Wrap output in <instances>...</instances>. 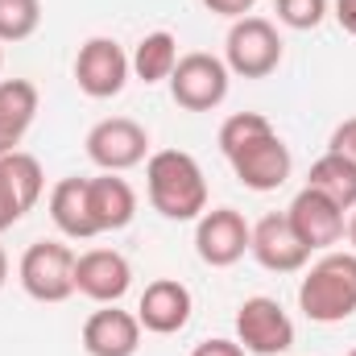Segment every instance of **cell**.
Here are the masks:
<instances>
[{
	"label": "cell",
	"instance_id": "cell-1",
	"mask_svg": "<svg viewBox=\"0 0 356 356\" xmlns=\"http://www.w3.org/2000/svg\"><path fill=\"white\" fill-rule=\"evenodd\" d=\"M220 154L228 158L232 175L257 195L277 191L294 170L290 145L277 137V129L261 112H232L220 124Z\"/></svg>",
	"mask_w": 356,
	"mask_h": 356
},
{
	"label": "cell",
	"instance_id": "cell-2",
	"mask_svg": "<svg viewBox=\"0 0 356 356\" xmlns=\"http://www.w3.org/2000/svg\"><path fill=\"white\" fill-rule=\"evenodd\" d=\"M145 191L149 207L162 220L191 224L207 211V178L186 149H158L145 158Z\"/></svg>",
	"mask_w": 356,
	"mask_h": 356
},
{
	"label": "cell",
	"instance_id": "cell-3",
	"mask_svg": "<svg viewBox=\"0 0 356 356\" xmlns=\"http://www.w3.org/2000/svg\"><path fill=\"white\" fill-rule=\"evenodd\" d=\"M298 311L311 323H344L356 315V253H323L298 282Z\"/></svg>",
	"mask_w": 356,
	"mask_h": 356
},
{
	"label": "cell",
	"instance_id": "cell-4",
	"mask_svg": "<svg viewBox=\"0 0 356 356\" xmlns=\"http://www.w3.org/2000/svg\"><path fill=\"white\" fill-rule=\"evenodd\" d=\"M75 257L79 253L63 241H33L17 266L21 290L33 302H67L75 294Z\"/></svg>",
	"mask_w": 356,
	"mask_h": 356
},
{
	"label": "cell",
	"instance_id": "cell-5",
	"mask_svg": "<svg viewBox=\"0 0 356 356\" xmlns=\"http://www.w3.org/2000/svg\"><path fill=\"white\" fill-rule=\"evenodd\" d=\"M224 63L241 79H266L282 67V33L266 17H241L232 21L224 38Z\"/></svg>",
	"mask_w": 356,
	"mask_h": 356
},
{
	"label": "cell",
	"instance_id": "cell-6",
	"mask_svg": "<svg viewBox=\"0 0 356 356\" xmlns=\"http://www.w3.org/2000/svg\"><path fill=\"white\" fill-rule=\"evenodd\" d=\"M228 83H232L228 63L216 58V54L195 50V54L178 58L175 75H170V95L186 112H211V108H220L228 99Z\"/></svg>",
	"mask_w": 356,
	"mask_h": 356
},
{
	"label": "cell",
	"instance_id": "cell-7",
	"mask_svg": "<svg viewBox=\"0 0 356 356\" xmlns=\"http://www.w3.org/2000/svg\"><path fill=\"white\" fill-rule=\"evenodd\" d=\"M236 344L249 356H282L294 348V319L282 311L277 298L253 294L236 311Z\"/></svg>",
	"mask_w": 356,
	"mask_h": 356
},
{
	"label": "cell",
	"instance_id": "cell-8",
	"mask_svg": "<svg viewBox=\"0 0 356 356\" xmlns=\"http://www.w3.org/2000/svg\"><path fill=\"white\" fill-rule=\"evenodd\" d=\"M83 145H88V158L104 175H124L149 158V133L133 116H108V120L91 124Z\"/></svg>",
	"mask_w": 356,
	"mask_h": 356
},
{
	"label": "cell",
	"instance_id": "cell-9",
	"mask_svg": "<svg viewBox=\"0 0 356 356\" xmlns=\"http://www.w3.org/2000/svg\"><path fill=\"white\" fill-rule=\"evenodd\" d=\"M249 241H253V224L236 207H211L195 220V253L211 269L236 266L249 253Z\"/></svg>",
	"mask_w": 356,
	"mask_h": 356
},
{
	"label": "cell",
	"instance_id": "cell-10",
	"mask_svg": "<svg viewBox=\"0 0 356 356\" xmlns=\"http://www.w3.org/2000/svg\"><path fill=\"white\" fill-rule=\"evenodd\" d=\"M133 67L116 38H88L75 54V83L88 99H112L129 83Z\"/></svg>",
	"mask_w": 356,
	"mask_h": 356
},
{
	"label": "cell",
	"instance_id": "cell-11",
	"mask_svg": "<svg viewBox=\"0 0 356 356\" xmlns=\"http://www.w3.org/2000/svg\"><path fill=\"white\" fill-rule=\"evenodd\" d=\"M46 191V175H42V162L25 149H13L0 158V232H8L13 224H21L33 203L42 199Z\"/></svg>",
	"mask_w": 356,
	"mask_h": 356
},
{
	"label": "cell",
	"instance_id": "cell-12",
	"mask_svg": "<svg viewBox=\"0 0 356 356\" xmlns=\"http://www.w3.org/2000/svg\"><path fill=\"white\" fill-rule=\"evenodd\" d=\"M129 286H133V266H129L124 253L88 249V253L75 257V290L83 298H91V302L112 307V302H120L129 294Z\"/></svg>",
	"mask_w": 356,
	"mask_h": 356
},
{
	"label": "cell",
	"instance_id": "cell-13",
	"mask_svg": "<svg viewBox=\"0 0 356 356\" xmlns=\"http://www.w3.org/2000/svg\"><path fill=\"white\" fill-rule=\"evenodd\" d=\"M249 253L257 257V266L269 273H298V269L311 261V249L298 241V232L290 228L286 211H269L253 224V241H249Z\"/></svg>",
	"mask_w": 356,
	"mask_h": 356
},
{
	"label": "cell",
	"instance_id": "cell-14",
	"mask_svg": "<svg viewBox=\"0 0 356 356\" xmlns=\"http://www.w3.org/2000/svg\"><path fill=\"white\" fill-rule=\"evenodd\" d=\"M286 220H290V228L298 232V241H302L311 253L332 249V245H340V236H344V211H340L327 195H319V191H311V186H302V191L290 199Z\"/></svg>",
	"mask_w": 356,
	"mask_h": 356
},
{
	"label": "cell",
	"instance_id": "cell-15",
	"mask_svg": "<svg viewBox=\"0 0 356 356\" xmlns=\"http://www.w3.org/2000/svg\"><path fill=\"white\" fill-rule=\"evenodd\" d=\"M191 311H195V298H191V290L178 277H154L141 290V302H137V319L154 336H175V332H182L191 323Z\"/></svg>",
	"mask_w": 356,
	"mask_h": 356
},
{
	"label": "cell",
	"instance_id": "cell-16",
	"mask_svg": "<svg viewBox=\"0 0 356 356\" xmlns=\"http://www.w3.org/2000/svg\"><path fill=\"white\" fill-rule=\"evenodd\" d=\"M141 332H145L141 319L133 311H120L112 302V307H99V311L88 315V323H83V348H88V356H137Z\"/></svg>",
	"mask_w": 356,
	"mask_h": 356
},
{
	"label": "cell",
	"instance_id": "cell-17",
	"mask_svg": "<svg viewBox=\"0 0 356 356\" xmlns=\"http://www.w3.org/2000/svg\"><path fill=\"white\" fill-rule=\"evenodd\" d=\"M88 199H91L95 232H120L137 216V191L129 186V178H120V175L88 178Z\"/></svg>",
	"mask_w": 356,
	"mask_h": 356
},
{
	"label": "cell",
	"instance_id": "cell-18",
	"mask_svg": "<svg viewBox=\"0 0 356 356\" xmlns=\"http://www.w3.org/2000/svg\"><path fill=\"white\" fill-rule=\"evenodd\" d=\"M38 120V88L29 79H0V158L13 154Z\"/></svg>",
	"mask_w": 356,
	"mask_h": 356
},
{
	"label": "cell",
	"instance_id": "cell-19",
	"mask_svg": "<svg viewBox=\"0 0 356 356\" xmlns=\"http://www.w3.org/2000/svg\"><path fill=\"white\" fill-rule=\"evenodd\" d=\"M50 220L67 241H91L95 220H91V199H88V178H58L50 191Z\"/></svg>",
	"mask_w": 356,
	"mask_h": 356
},
{
	"label": "cell",
	"instance_id": "cell-20",
	"mask_svg": "<svg viewBox=\"0 0 356 356\" xmlns=\"http://www.w3.org/2000/svg\"><path fill=\"white\" fill-rule=\"evenodd\" d=\"M307 186L319 191V195H327L340 211H353L356 207V162L344 158V154H336V149H327V154L311 166Z\"/></svg>",
	"mask_w": 356,
	"mask_h": 356
},
{
	"label": "cell",
	"instance_id": "cell-21",
	"mask_svg": "<svg viewBox=\"0 0 356 356\" xmlns=\"http://www.w3.org/2000/svg\"><path fill=\"white\" fill-rule=\"evenodd\" d=\"M129 67H133V75L141 83H170V75H175V67H178V38L170 29L145 33L137 42V50H133Z\"/></svg>",
	"mask_w": 356,
	"mask_h": 356
},
{
	"label": "cell",
	"instance_id": "cell-22",
	"mask_svg": "<svg viewBox=\"0 0 356 356\" xmlns=\"http://www.w3.org/2000/svg\"><path fill=\"white\" fill-rule=\"evenodd\" d=\"M42 25V0H0V42H25Z\"/></svg>",
	"mask_w": 356,
	"mask_h": 356
},
{
	"label": "cell",
	"instance_id": "cell-23",
	"mask_svg": "<svg viewBox=\"0 0 356 356\" xmlns=\"http://www.w3.org/2000/svg\"><path fill=\"white\" fill-rule=\"evenodd\" d=\"M323 17H327V0H277V21L286 29L307 33V29H319Z\"/></svg>",
	"mask_w": 356,
	"mask_h": 356
},
{
	"label": "cell",
	"instance_id": "cell-24",
	"mask_svg": "<svg viewBox=\"0 0 356 356\" xmlns=\"http://www.w3.org/2000/svg\"><path fill=\"white\" fill-rule=\"evenodd\" d=\"M327 149H336V154H344V158H353V162H356V116H348L344 124H336V133H332Z\"/></svg>",
	"mask_w": 356,
	"mask_h": 356
},
{
	"label": "cell",
	"instance_id": "cell-25",
	"mask_svg": "<svg viewBox=\"0 0 356 356\" xmlns=\"http://www.w3.org/2000/svg\"><path fill=\"white\" fill-rule=\"evenodd\" d=\"M207 13H216V17H228V21H241V17H249L253 13V4L257 0H199Z\"/></svg>",
	"mask_w": 356,
	"mask_h": 356
},
{
	"label": "cell",
	"instance_id": "cell-26",
	"mask_svg": "<svg viewBox=\"0 0 356 356\" xmlns=\"http://www.w3.org/2000/svg\"><path fill=\"white\" fill-rule=\"evenodd\" d=\"M191 356H249V353L236 340H203V344H195Z\"/></svg>",
	"mask_w": 356,
	"mask_h": 356
},
{
	"label": "cell",
	"instance_id": "cell-27",
	"mask_svg": "<svg viewBox=\"0 0 356 356\" xmlns=\"http://www.w3.org/2000/svg\"><path fill=\"white\" fill-rule=\"evenodd\" d=\"M336 21H340L344 33L356 38V0H336Z\"/></svg>",
	"mask_w": 356,
	"mask_h": 356
},
{
	"label": "cell",
	"instance_id": "cell-28",
	"mask_svg": "<svg viewBox=\"0 0 356 356\" xmlns=\"http://www.w3.org/2000/svg\"><path fill=\"white\" fill-rule=\"evenodd\" d=\"M348 245H353V253H356V207H353V216H348Z\"/></svg>",
	"mask_w": 356,
	"mask_h": 356
},
{
	"label": "cell",
	"instance_id": "cell-29",
	"mask_svg": "<svg viewBox=\"0 0 356 356\" xmlns=\"http://www.w3.org/2000/svg\"><path fill=\"white\" fill-rule=\"evenodd\" d=\"M4 282H8V257H4V249H0V290H4Z\"/></svg>",
	"mask_w": 356,
	"mask_h": 356
},
{
	"label": "cell",
	"instance_id": "cell-30",
	"mask_svg": "<svg viewBox=\"0 0 356 356\" xmlns=\"http://www.w3.org/2000/svg\"><path fill=\"white\" fill-rule=\"evenodd\" d=\"M0 67H4V42H0Z\"/></svg>",
	"mask_w": 356,
	"mask_h": 356
},
{
	"label": "cell",
	"instance_id": "cell-31",
	"mask_svg": "<svg viewBox=\"0 0 356 356\" xmlns=\"http://www.w3.org/2000/svg\"><path fill=\"white\" fill-rule=\"evenodd\" d=\"M348 356H356V348H353V353H348Z\"/></svg>",
	"mask_w": 356,
	"mask_h": 356
}]
</instances>
